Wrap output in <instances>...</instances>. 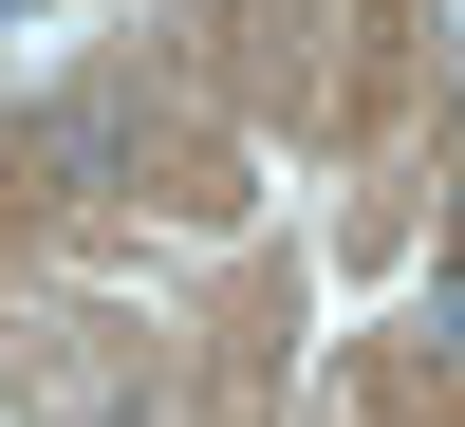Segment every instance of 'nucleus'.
<instances>
[{
	"instance_id": "f257e3e1",
	"label": "nucleus",
	"mask_w": 465,
	"mask_h": 427,
	"mask_svg": "<svg viewBox=\"0 0 465 427\" xmlns=\"http://www.w3.org/2000/svg\"><path fill=\"white\" fill-rule=\"evenodd\" d=\"M37 168H56V186H112V168H131V131H112V112H56V131H37Z\"/></svg>"
}]
</instances>
